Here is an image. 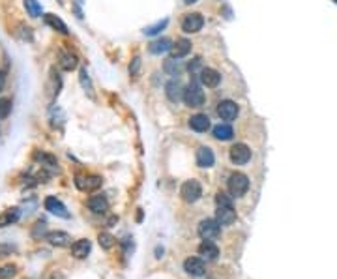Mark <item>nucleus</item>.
Segmentation results:
<instances>
[{
	"label": "nucleus",
	"mask_w": 337,
	"mask_h": 279,
	"mask_svg": "<svg viewBox=\"0 0 337 279\" xmlns=\"http://www.w3.org/2000/svg\"><path fill=\"white\" fill-rule=\"evenodd\" d=\"M165 94H167L168 102L178 103L180 100H184V88L178 81H168L165 86Z\"/></svg>",
	"instance_id": "ddd939ff"
},
{
	"label": "nucleus",
	"mask_w": 337,
	"mask_h": 279,
	"mask_svg": "<svg viewBox=\"0 0 337 279\" xmlns=\"http://www.w3.org/2000/svg\"><path fill=\"white\" fill-rule=\"evenodd\" d=\"M167 27V19L165 21H161V23H158V25H154V27H148L146 30H144V34H148V36H152V34H158L161 28Z\"/></svg>",
	"instance_id": "2f4dec72"
},
{
	"label": "nucleus",
	"mask_w": 337,
	"mask_h": 279,
	"mask_svg": "<svg viewBox=\"0 0 337 279\" xmlns=\"http://www.w3.org/2000/svg\"><path fill=\"white\" fill-rule=\"evenodd\" d=\"M199 253L204 257L206 261H215L217 255H219V249L212 240H204V242L199 245Z\"/></svg>",
	"instance_id": "6ab92c4d"
},
{
	"label": "nucleus",
	"mask_w": 337,
	"mask_h": 279,
	"mask_svg": "<svg viewBox=\"0 0 337 279\" xmlns=\"http://www.w3.org/2000/svg\"><path fill=\"white\" fill-rule=\"evenodd\" d=\"M238 112H240L238 105L234 102H231V100H225V102H221L217 105V116H219L221 120H227V122L234 120V118L238 116Z\"/></svg>",
	"instance_id": "6e6552de"
},
{
	"label": "nucleus",
	"mask_w": 337,
	"mask_h": 279,
	"mask_svg": "<svg viewBox=\"0 0 337 279\" xmlns=\"http://www.w3.org/2000/svg\"><path fill=\"white\" fill-rule=\"evenodd\" d=\"M221 233V225L217 223V219H204L199 225V236L202 240H215Z\"/></svg>",
	"instance_id": "39448f33"
},
{
	"label": "nucleus",
	"mask_w": 337,
	"mask_h": 279,
	"mask_svg": "<svg viewBox=\"0 0 337 279\" xmlns=\"http://www.w3.org/2000/svg\"><path fill=\"white\" fill-rule=\"evenodd\" d=\"M90 247H92L90 240H86V238L77 240V242L71 245V255H73L75 259H84V257L90 253Z\"/></svg>",
	"instance_id": "aec40b11"
},
{
	"label": "nucleus",
	"mask_w": 337,
	"mask_h": 279,
	"mask_svg": "<svg viewBox=\"0 0 337 279\" xmlns=\"http://www.w3.org/2000/svg\"><path fill=\"white\" fill-rule=\"evenodd\" d=\"M15 274H17V268H15L13 264H9V266H4V268H0V279L13 278Z\"/></svg>",
	"instance_id": "c756f323"
},
{
	"label": "nucleus",
	"mask_w": 337,
	"mask_h": 279,
	"mask_svg": "<svg viewBox=\"0 0 337 279\" xmlns=\"http://www.w3.org/2000/svg\"><path fill=\"white\" fill-rule=\"evenodd\" d=\"M184 2H186V4H195L197 0H184Z\"/></svg>",
	"instance_id": "4c0bfd02"
},
{
	"label": "nucleus",
	"mask_w": 337,
	"mask_h": 279,
	"mask_svg": "<svg viewBox=\"0 0 337 279\" xmlns=\"http://www.w3.org/2000/svg\"><path fill=\"white\" fill-rule=\"evenodd\" d=\"M139 68H140V58L139 56H135V58H133V62H131V66H130V73L135 75L137 71H139Z\"/></svg>",
	"instance_id": "72a5a7b5"
},
{
	"label": "nucleus",
	"mask_w": 337,
	"mask_h": 279,
	"mask_svg": "<svg viewBox=\"0 0 337 279\" xmlns=\"http://www.w3.org/2000/svg\"><path fill=\"white\" fill-rule=\"evenodd\" d=\"M45 208L51 212V214L58 215V217H64V219H69V212L56 197H47L45 199Z\"/></svg>",
	"instance_id": "9d476101"
},
{
	"label": "nucleus",
	"mask_w": 337,
	"mask_h": 279,
	"mask_svg": "<svg viewBox=\"0 0 337 279\" xmlns=\"http://www.w3.org/2000/svg\"><path fill=\"white\" fill-rule=\"evenodd\" d=\"M25 8H27L30 17H39L41 15V6L37 4V0H25Z\"/></svg>",
	"instance_id": "a878e982"
},
{
	"label": "nucleus",
	"mask_w": 337,
	"mask_h": 279,
	"mask_svg": "<svg viewBox=\"0 0 337 279\" xmlns=\"http://www.w3.org/2000/svg\"><path fill=\"white\" fill-rule=\"evenodd\" d=\"M45 23H47V25H51V27L55 28V30H58L60 34H67V27H66V23L62 21V19L56 17V15H53V13H47V15H45Z\"/></svg>",
	"instance_id": "5701e85b"
},
{
	"label": "nucleus",
	"mask_w": 337,
	"mask_h": 279,
	"mask_svg": "<svg viewBox=\"0 0 337 279\" xmlns=\"http://www.w3.org/2000/svg\"><path fill=\"white\" fill-rule=\"evenodd\" d=\"M4 86H6V73H4V71H0V92L4 90Z\"/></svg>",
	"instance_id": "e433bc0d"
},
{
	"label": "nucleus",
	"mask_w": 337,
	"mask_h": 279,
	"mask_svg": "<svg viewBox=\"0 0 337 279\" xmlns=\"http://www.w3.org/2000/svg\"><path fill=\"white\" fill-rule=\"evenodd\" d=\"M180 195L186 203H197L202 195V187L197 180H187L180 187Z\"/></svg>",
	"instance_id": "20e7f679"
},
{
	"label": "nucleus",
	"mask_w": 337,
	"mask_h": 279,
	"mask_svg": "<svg viewBox=\"0 0 337 279\" xmlns=\"http://www.w3.org/2000/svg\"><path fill=\"white\" fill-rule=\"evenodd\" d=\"M9 112H11V100H0V120L8 118Z\"/></svg>",
	"instance_id": "c85d7f7f"
},
{
	"label": "nucleus",
	"mask_w": 337,
	"mask_h": 279,
	"mask_svg": "<svg viewBox=\"0 0 337 279\" xmlns=\"http://www.w3.org/2000/svg\"><path fill=\"white\" fill-rule=\"evenodd\" d=\"M36 159L39 161H45L47 165H51V167H55L56 165V159L53 156H49V154H36Z\"/></svg>",
	"instance_id": "473e14b6"
},
{
	"label": "nucleus",
	"mask_w": 337,
	"mask_h": 279,
	"mask_svg": "<svg viewBox=\"0 0 337 279\" xmlns=\"http://www.w3.org/2000/svg\"><path fill=\"white\" fill-rule=\"evenodd\" d=\"M17 251V247L15 245H11V244H0V257H8L11 253Z\"/></svg>",
	"instance_id": "7c9ffc66"
},
{
	"label": "nucleus",
	"mask_w": 337,
	"mask_h": 279,
	"mask_svg": "<svg viewBox=\"0 0 337 279\" xmlns=\"http://www.w3.org/2000/svg\"><path fill=\"white\" fill-rule=\"evenodd\" d=\"M206 102L204 92L201 90L199 84H189L184 88V103L187 107H202Z\"/></svg>",
	"instance_id": "7ed1b4c3"
},
{
	"label": "nucleus",
	"mask_w": 337,
	"mask_h": 279,
	"mask_svg": "<svg viewBox=\"0 0 337 279\" xmlns=\"http://www.w3.org/2000/svg\"><path fill=\"white\" fill-rule=\"evenodd\" d=\"M100 245L103 249H111L114 245V236H111L109 233H101L100 234Z\"/></svg>",
	"instance_id": "cd10ccee"
},
{
	"label": "nucleus",
	"mask_w": 337,
	"mask_h": 279,
	"mask_svg": "<svg viewBox=\"0 0 337 279\" xmlns=\"http://www.w3.org/2000/svg\"><path fill=\"white\" fill-rule=\"evenodd\" d=\"M189 128L199 131V133H204V131L210 130V118L206 114H193L189 118Z\"/></svg>",
	"instance_id": "a211bd4d"
},
{
	"label": "nucleus",
	"mask_w": 337,
	"mask_h": 279,
	"mask_svg": "<svg viewBox=\"0 0 337 279\" xmlns=\"http://www.w3.org/2000/svg\"><path fill=\"white\" fill-rule=\"evenodd\" d=\"M199 79H201V83L204 84L206 88H215L219 84V81H221V75L217 73L215 70H212V68H202Z\"/></svg>",
	"instance_id": "1a4fd4ad"
},
{
	"label": "nucleus",
	"mask_w": 337,
	"mask_h": 279,
	"mask_svg": "<svg viewBox=\"0 0 337 279\" xmlns=\"http://www.w3.org/2000/svg\"><path fill=\"white\" fill-rule=\"evenodd\" d=\"M234 135V131L231 126H227V124H219V126H215L214 128V137L217 140H231Z\"/></svg>",
	"instance_id": "4be33fe9"
},
{
	"label": "nucleus",
	"mask_w": 337,
	"mask_h": 279,
	"mask_svg": "<svg viewBox=\"0 0 337 279\" xmlns=\"http://www.w3.org/2000/svg\"><path fill=\"white\" fill-rule=\"evenodd\" d=\"M170 47H172V41L167 39V37H161V39L152 41L148 49L152 55H161V53H165V51H170Z\"/></svg>",
	"instance_id": "412c9836"
},
{
	"label": "nucleus",
	"mask_w": 337,
	"mask_h": 279,
	"mask_svg": "<svg viewBox=\"0 0 337 279\" xmlns=\"http://www.w3.org/2000/svg\"><path fill=\"white\" fill-rule=\"evenodd\" d=\"M191 51V41L182 37V39H176V43H172L170 47V53H172V58H184V56L189 55Z\"/></svg>",
	"instance_id": "dca6fc26"
},
{
	"label": "nucleus",
	"mask_w": 337,
	"mask_h": 279,
	"mask_svg": "<svg viewBox=\"0 0 337 279\" xmlns=\"http://www.w3.org/2000/svg\"><path fill=\"white\" fill-rule=\"evenodd\" d=\"M227 186H229V193L233 197H243L249 189V178L243 173H233Z\"/></svg>",
	"instance_id": "f03ea898"
},
{
	"label": "nucleus",
	"mask_w": 337,
	"mask_h": 279,
	"mask_svg": "<svg viewBox=\"0 0 337 279\" xmlns=\"http://www.w3.org/2000/svg\"><path fill=\"white\" fill-rule=\"evenodd\" d=\"M45 240L51 245H56V247H64L67 244L71 242V236L67 233H62V231H55V233H47Z\"/></svg>",
	"instance_id": "2eb2a0df"
},
{
	"label": "nucleus",
	"mask_w": 337,
	"mask_h": 279,
	"mask_svg": "<svg viewBox=\"0 0 337 279\" xmlns=\"http://www.w3.org/2000/svg\"><path fill=\"white\" fill-rule=\"evenodd\" d=\"M19 219V210L17 208H11V210H6L4 214L0 215V227H6V225L15 223Z\"/></svg>",
	"instance_id": "393cba45"
},
{
	"label": "nucleus",
	"mask_w": 337,
	"mask_h": 279,
	"mask_svg": "<svg viewBox=\"0 0 337 279\" xmlns=\"http://www.w3.org/2000/svg\"><path fill=\"white\" fill-rule=\"evenodd\" d=\"M60 66L66 71H71V70L77 68V56L71 55V53H62L60 55Z\"/></svg>",
	"instance_id": "b1692460"
},
{
	"label": "nucleus",
	"mask_w": 337,
	"mask_h": 279,
	"mask_svg": "<svg viewBox=\"0 0 337 279\" xmlns=\"http://www.w3.org/2000/svg\"><path fill=\"white\" fill-rule=\"evenodd\" d=\"M88 208L94 214H105L109 210V201L105 199V195H94L88 199Z\"/></svg>",
	"instance_id": "4468645a"
},
{
	"label": "nucleus",
	"mask_w": 337,
	"mask_h": 279,
	"mask_svg": "<svg viewBox=\"0 0 337 279\" xmlns=\"http://www.w3.org/2000/svg\"><path fill=\"white\" fill-rule=\"evenodd\" d=\"M43 234L45 233V221H37L36 223V229H34V236H37V234Z\"/></svg>",
	"instance_id": "c9c22d12"
},
{
	"label": "nucleus",
	"mask_w": 337,
	"mask_h": 279,
	"mask_svg": "<svg viewBox=\"0 0 337 279\" xmlns=\"http://www.w3.org/2000/svg\"><path fill=\"white\" fill-rule=\"evenodd\" d=\"M163 70H165V73H167V75H178V73H180V64H178V58H168V60H165Z\"/></svg>",
	"instance_id": "bb28decb"
},
{
	"label": "nucleus",
	"mask_w": 337,
	"mask_h": 279,
	"mask_svg": "<svg viewBox=\"0 0 337 279\" xmlns=\"http://www.w3.org/2000/svg\"><path fill=\"white\" fill-rule=\"evenodd\" d=\"M202 25H204V19L201 13H187L182 21V30L187 34H195L202 28Z\"/></svg>",
	"instance_id": "0eeeda50"
},
{
	"label": "nucleus",
	"mask_w": 337,
	"mask_h": 279,
	"mask_svg": "<svg viewBox=\"0 0 337 279\" xmlns=\"http://www.w3.org/2000/svg\"><path fill=\"white\" fill-rule=\"evenodd\" d=\"M184 270L189 274V276H202L206 270L204 261L199 259V257H189L184 261Z\"/></svg>",
	"instance_id": "9b49d317"
},
{
	"label": "nucleus",
	"mask_w": 337,
	"mask_h": 279,
	"mask_svg": "<svg viewBox=\"0 0 337 279\" xmlns=\"http://www.w3.org/2000/svg\"><path fill=\"white\" fill-rule=\"evenodd\" d=\"M336 2H337V0H336Z\"/></svg>",
	"instance_id": "58836bf2"
},
{
	"label": "nucleus",
	"mask_w": 337,
	"mask_h": 279,
	"mask_svg": "<svg viewBox=\"0 0 337 279\" xmlns=\"http://www.w3.org/2000/svg\"><path fill=\"white\" fill-rule=\"evenodd\" d=\"M199 68H201V58H199V56L193 58V62H189V64H187V70H189L191 73H195Z\"/></svg>",
	"instance_id": "f704fd0d"
},
{
	"label": "nucleus",
	"mask_w": 337,
	"mask_h": 279,
	"mask_svg": "<svg viewBox=\"0 0 337 279\" xmlns=\"http://www.w3.org/2000/svg\"><path fill=\"white\" fill-rule=\"evenodd\" d=\"M229 156H231V161H233L234 165H245L251 159V150H249L247 144L238 142V144H234L233 148H231Z\"/></svg>",
	"instance_id": "423d86ee"
},
{
	"label": "nucleus",
	"mask_w": 337,
	"mask_h": 279,
	"mask_svg": "<svg viewBox=\"0 0 337 279\" xmlns=\"http://www.w3.org/2000/svg\"><path fill=\"white\" fill-rule=\"evenodd\" d=\"M75 184L79 189H83V191H94V189H98V187L101 186V178L100 176H79L75 180Z\"/></svg>",
	"instance_id": "f3484780"
},
{
	"label": "nucleus",
	"mask_w": 337,
	"mask_h": 279,
	"mask_svg": "<svg viewBox=\"0 0 337 279\" xmlns=\"http://www.w3.org/2000/svg\"><path fill=\"white\" fill-rule=\"evenodd\" d=\"M215 205H217V212H215L217 223L229 227V225H233L234 221H236V210L233 208L231 199L225 195V193H221V191L217 193V197H215Z\"/></svg>",
	"instance_id": "f257e3e1"
},
{
	"label": "nucleus",
	"mask_w": 337,
	"mask_h": 279,
	"mask_svg": "<svg viewBox=\"0 0 337 279\" xmlns=\"http://www.w3.org/2000/svg\"><path fill=\"white\" fill-rule=\"evenodd\" d=\"M214 161H215L214 152L208 148V146H201V148L197 150V165H199V167H202V169L212 167Z\"/></svg>",
	"instance_id": "f8f14e48"
}]
</instances>
